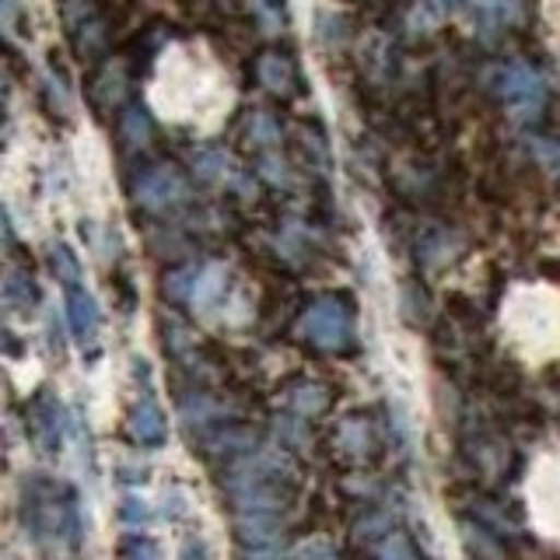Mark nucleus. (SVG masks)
Masks as SVG:
<instances>
[{"label": "nucleus", "mask_w": 560, "mask_h": 560, "mask_svg": "<svg viewBox=\"0 0 560 560\" xmlns=\"http://www.w3.org/2000/svg\"><path fill=\"white\" fill-rule=\"evenodd\" d=\"M494 92L522 119L536 116L542 102H547V84H542V78L529 63H504L501 70H494Z\"/></svg>", "instance_id": "1"}, {"label": "nucleus", "mask_w": 560, "mask_h": 560, "mask_svg": "<svg viewBox=\"0 0 560 560\" xmlns=\"http://www.w3.org/2000/svg\"><path fill=\"white\" fill-rule=\"evenodd\" d=\"M305 340L323 347V350H340L350 343V332H354V319H350V308L340 298H319L302 319Z\"/></svg>", "instance_id": "2"}, {"label": "nucleus", "mask_w": 560, "mask_h": 560, "mask_svg": "<svg viewBox=\"0 0 560 560\" xmlns=\"http://www.w3.org/2000/svg\"><path fill=\"white\" fill-rule=\"evenodd\" d=\"M183 197H186L183 175L168 165H158V168L144 172L137 183V203L148 207V210H165L172 203H179Z\"/></svg>", "instance_id": "3"}, {"label": "nucleus", "mask_w": 560, "mask_h": 560, "mask_svg": "<svg viewBox=\"0 0 560 560\" xmlns=\"http://www.w3.org/2000/svg\"><path fill=\"white\" fill-rule=\"evenodd\" d=\"M256 74H259V84L270 88L273 95H294L298 92V70L280 49L262 52V57L256 60Z\"/></svg>", "instance_id": "4"}, {"label": "nucleus", "mask_w": 560, "mask_h": 560, "mask_svg": "<svg viewBox=\"0 0 560 560\" xmlns=\"http://www.w3.org/2000/svg\"><path fill=\"white\" fill-rule=\"evenodd\" d=\"M67 315H70V329H74V337L84 343L95 337L98 329V308H95V298L81 291L78 284L70 288V298H67Z\"/></svg>", "instance_id": "5"}, {"label": "nucleus", "mask_w": 560, "mask_h": 560, "mask_svg": "<svg viewBox=\"0 0 560 560\" xmlns=\"http://www.w3.org/2000/svg\"><path fill=\"white\" fill-rule=\"evenodd\" d=\"M130 431H133V438H137L140 445H162L165 442V417H162V410H158L151 399L137 402Z\"/></svg>", "instance_id": "6"}, {"label": "nucleus", "mask_w": 560, "mask_h": 560, "mask_svg": "<svg viewBox=\"0 0 560 560\" xmlns=\"http://www.w3.org/2000/svg\"><path fill=\"white\" fill-rule=\"evenodd\" d=\"M472 11L487 25H515L525 22V0H472Z\"/></svg>", "instance_id": "7"}, {"label": "nucleus", "mask_w": 560, "mask_h": 560, "mask_svg": "<svg viewBox=\"0 0 560 560\" xmlns=\"http://www.w3.org/2000/svg\"><path fill=\"white\" fill-rule=\"evenodd\" d=\"M378 560H420V557H417V550L410 547V539H407V536H402V533H393L389 539L382 542Z\"/></svg>", "instance_id": "8"}, {"label": "nucleus", "mask_w": 560, "mask_h": 560, "mask_svg": "<svg viewBox=\"0 0 560 560\" xmlns=\"http://www.w3.org/2000/svg\"><path fill=\"white\" fill-rule=\"evenodd\" d=\"M122 137L130 140L133 148H140V144H148V119L140 116V109H130L127 113V119H122Z\"/></svg>", "instance_id": "9"}, {"label": "nucleus", "mask_w": 560, "mask_h": 560, "mask_svg": "<svg viewBox=\"0 0 560 560\" xmlns=\"http://www.w3.org/2000/svg\"><path fill=\"white\" fill-rule=\"evenodd\" d=\"M52 262H57V270H60V277L67 280V284L74 288L78 284V259L70 256V249H67L63 242L52 245Z\"/></svg>", "instance_id": "10"}, {"label": "nucleus", "mask_w": 560, "mask_h": 560, "mask_svg": "<svg viewBox=\"0 0 560 560\" xmlns=\"http://www.w3.org/2000/svg\"><path fill=\"white\" fill-rule=\"evenodd\" d=\"M122 560H158V550L151 539H130L122 547Z\"/></svg>", "instance_id": "11"}, {"label": "nucleus", "mask_w": 560, "mask_h": 560, "mask_svg": "<svg viewBox=\"0 0 560 560\" xmlns=\"http://www.w3.org/2000/svg\"><path fill=\"white\" fill-rule=\"evenodd\" d=\"M536 154H542V162H550L560 168V144H553V140H536Z\"/></svg>", "instance_id": "12"}, {"label": "nucleus", "mask_w": 560, "mask_h": 560, "mask_svg": "<svg viewBox=\"0 0 560 560\" xmlns=\"http://www.w3.org/2000/svg\"><path fill=\"white\" fill-rule=\"evenodd\" d=\"M434 4H438V11H452L455 4H459V0H434Z\"/></svg>", "instance_id": "13"}]
</instances>
